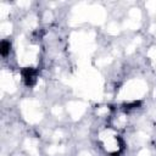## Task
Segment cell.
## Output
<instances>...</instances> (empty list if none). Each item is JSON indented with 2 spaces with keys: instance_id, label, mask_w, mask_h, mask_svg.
<instances>
[{
  "instance_id": "277c9868",
  "label": "cell",
  "mask_w": 156,
  "mask_h": 156,
  "mask_svg": "<svg viewBox=\"0 0 156 156\" xmlns=\"http://www.w3.org/2000/svg\"><path fill=\"white\" fill-rule=\"evenodd\" d=\"M139 105H140L139 101H134V102H132V104H126V105H123V106H124L126 110H130V108H135V107L139 106Z\"/></svg>"
},
{
  "instance_id": "3957f363",
  "label": "cell",
  "mask_w": 156,
  "mask_h": 156,
  "mask_svg": "<svg viewBox=\"0 0 156 156\" xmlns=\"http://www.w3.org/2000/svg\"><path fill=\"white\" fill-rule=\"evenodd\" d=\"M10 48H11L10 41L2 40L1 44H0V52H1V55H2V56H7V54L10 52Z\"/></svg>"
},
{
  "instance_id": "7a4b0ae2",
  "label": "cell",
  "mask_w": 156,
  "mask_h": 156,
  "mask_svg": "<svg viewBox=\"0 0 156 156\" xmlns=\"http://www.w3.org/2000/svg\"><path fill=\"white\" fill-rule=\"evenodd\" d=\"M22 77H23V80H24L26 85L32 87L37 82V71L32 67H24L22 69Z\"/></svg>"
},
{
  "instance_id": "6da1fadb",
  "label": "cell",
  "mask_w": 156,
  "mask_h": 156,
  "mask_svg": "<svg viewBox=\"0 0 156 156\" xmlns=\"http://www.w3.org/2000/svg\"><path fill=\"white\" fill-rule=\"evenodd\" d=\"M100 144L105 149L106 152H108L112 156H116L121 152L123 149V143L118 134H116L112 129H105L100 133Z\"/></svg>"
}]
</instances>
